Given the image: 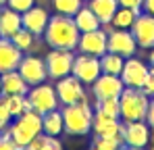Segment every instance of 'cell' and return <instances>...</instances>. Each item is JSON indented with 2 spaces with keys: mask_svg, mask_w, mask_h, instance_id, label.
I'll list each match as a JSON object with an SVG mask.
<instances>
[{
  "mask_svg": "<svg viewBox=\"0 0 154 150\" xmlns=\"http://www.w3.org/2000/svg\"><path fill=\"white\" fill-rule=\"evenodd\" d=\"M81 31L77 29L73 17L69 15H54L46 25L44 31V42L50 48H63V50H75L79 44Z\"/></svg>",
  "mask_w": 154,
  "mask_h": 150,
  "instance_id": "obj_1",
  "label": "cell"
},
{
  "mask_svg": "<svg viewBox=\"0 0 154 150\" xmlns=\"http://www.w3.org/2000/svg\"><path fill=\"white\" fill-rule=\"evenodd\" d=\"M6 131L11 133L13 142L19 148H25L31 140H35L42 133V115L38 111L29 108L25 113H21L19 117H13V121L6 127Z\"/></svg>",
  "mask_w": 154,
  "mask_h": 150,
  "instance_id": "obj_2",
  "label": "cell"
},
{
  "mask_svg": "<svg viewBox=\"0 0 154 150\" xmlns=\"http://www.w3.org/2000/svg\"><path fill=\"white\" fill-rule=\"evenodd\" d=\"M60 113H63L65 133H69V136H88L92 131L94 111L88 104V100H81V102H75V104H65Z\"/></svg>",
  "mask_w": 154,
  "mask_h": 150,
  "instance_id": "obj_3",
  "label": "cell"
},
{
  "mask_svg": "<svg viewBox=\"0 0 154 150\" xmlns=\"http://www.w3.org/2000/svg\"><path fill=\"white\" fill-rule=\"evenodd\" d=\"M119 104H121L123 121H146L150 96L142 88H123V92L119 96Z\"/></svg>",
  "mask_w": 154,
  "mask_h": 150,
  "instance_id": "obj_4",
  "label": "cell"
},
{
  "mask_svg": "<svg viewBox=\"0 0 154 150\" xmlns=\"http://www.w3.org/2000/svg\"><path fill=\"white\" fill-rule=\"evenodd\" d=\"M27 100H29V106L33 111H38L40 115L48 113L58 108V96H56V90L50 83H38V86H31L29 92H27Z\"/></svg>",
  "mask_w": 154,
  "mask_h": 150,
  "instance_id": "obj_5",
  "label": "cell"
},
{
  "mask_svg": "<svg viewBox=\"0 0 154 150\" xmlns=\"http://www.w3.org/2000/svg\"><path fill=\"white\" fill-rule=\"evenodd\" d=\"M73 61H75V54L73 50H63V48H52L48 52V56L44 58L46 63V71L50 79H60L65 75H71L73 69Z\"/></svg>",
  "mask_w": 154,
  "mask_h": 150,
  "instance_id": "obj_6",
  "label": "cell"
},
{
  "mask_svg": "<svg viewBox=\"0 0 154 150\" xmlns=\"http://www.w3.org/2000/svg\"><path fill=\"white\" fill-rule=\"evenodd\" d=\"M56 96H58V102L65 106V104H75V102H81L85 100V88L83 83L77 79L75 75H65L60 79H56Z\"/></svg>",
  "mask_w": 154,
  "mask_h": 150,
  "instance_id": "obj_7",
  "label": "cell"
},
{
  "mask_svg": "<svg viewBox=\"0 0 154 150\" xmlns=\"http://www.w3.org/2000/svg\"><path fill=\"white\" fill-rule=\"evenodd\" d=\"M148 73H150V67L144 61H140L135 56H129L123 63V69H121L119 77L123 79L125 88H144V83L148 79Z\"/></svg>",
  "mask_w": 154,
  "mask_h": 150,
  "instance_id": "obj_8",
  "label": "cell"
},
{
  "mask_svg": "<svg viewBox=\"0 0 154 150\" xmlns=\"http://www.w3.org/2000/svg\"><path fill=\"white\" fill-rule=\"evenodd\" d=\"M100 73H102V67H100V58L98 56L83 54V52L79 56H75L71 75H75L81 83H94Z\"/></svg>",
  "mask_w": 154,
  "mask_h": 150,
  "instance_id": "obj_9",
  "label": "cell"
},
{
  "mask_svg": "<svg viewBox=\"0 0 154 150\" xmlns=\"http://www.w3.org/2000/svg\"><path fill=\"white\" fill-rule=\"evenodd\" d=\"M17 71L23 75V79L29 83V88H31V86H38V83H44V81L48 79V71H46L44 58L33 56V54H27V56L21 58Z\"/></svg>",
  "mask_w": 154,
  "mask_h": 150,
  "instance_id": "obj_10",
  "label": "cell"
},
{
  "mask_svg": "<svg viewBox=\"0 0 154 150\" xmlns=\"http://www.w3.org/2000/svg\"><path fill=\"white\" fill-rule=\"evenodd\" d=\"M77 50H81L83 54H92V56H102L104 52L108 50V33L106 29L98 27V29H92V31H85L79 36V44Z\"/></svg>",
  "mask_w": 154,
  "mask_h": 150,
  "instance_id": "obj_11",
  "label": "cell"
},
{
  "mask_svg": "<svg viewBox=\"0 0 154 150\" xmlns=\"http://www.w3.org/2000/svg\"><path fill=\"white\" fill-rule=\"evenodd\" d=\"M137 50V42L131 33V29H117L112 27L108 31V52H115V54H121L123 58L133 56Z\"/></svg>",
  "mask_w": 154,
  "mask_h": 150,
  "instance_id": "obj_12",
  "label": "cell"
},
{
  "mask_svg": "<svg viewBox=\"0 0 154 150\" xmlns=\"http://www.w3.org/2000/svg\"><path fill=\"white\" fill-rule=\"evenodd\" d=\"M131 33L137 42V48H154V15L150 13H140L131 25Z\"/></svg>",
  "mask_w": 154,
  "mask_h": 150,
  "instance_id": "obj_13",
  "label": "cell"
},
{
  "mask_svg": "<svg viewBox=\"0 0 154 150\" xmlns=\"http://www.w3.org/2000/svg\"><path fill=\"white\" fill-rule=\"evenodd\" d=\"M121 138H123V144L127 146L146 148L150 142V125L146 121H123Z\"/></svg>",
  "mask_w": 154,
  "mask_h": 150,
  "instance_id": "obj_14",
  "label": "cell"
},
{
  "mask_svg": "<svg viewBox=\"0 0 154 150\" xmlns=\"http://www.w3.org/2000/svg\"><path fill=\"white\" fill-rule=\"evenodd\" d=\"M125 83L119 75H108V73H100L98 79L92 83V94L96 100H104V98H119L123 92Z\"/></svg>",
  "mask_w": 154,
  "mask_h": 150,
  "instance_id": "obj_15",
  "label": "cell"
},
{
  "mask_svg": "<svg viewBox=\"0 0 154 150\" xmlns=\"http://www.w3.org/2000/svg\"><path fill=\"white\" fill-rule=\"evenodd\" d=\"M21 21H23V27H25L27 31H31L35 38H40V36H44V31H46V25L50 21V15H48V11H46L44 6L33 4L29 11H25V13L21 15Z\"/></svg>",
  "mask_w": 154,
  "mask_h": 150,
  "instance_id": "obj_16",
  "label": "cell"
},
{
  "mask_svg": "<svg viewBox=\"0 0 154 150\" xmlns=\"http://www.w3.org/2000/svg\"><path fill=\"white\" fill-rule=\"evenodd\" d=\"M23 58V50H19L11 38H0V75L15 71Z\"/></svg>",
  "mask_w": 154,
  "mask_h": 150,
  "instance_id": "obj_17",
  "label": "cell"
},
{
  "mask_svg": "<svg viewBox=\"0 0 154 150\" xmlns=\"http://www.w3.org/2000/svg\"><path fill=\"white\" fill-rule=\"evenodd\" d=\"M121 125H123L121 119L94 111V121H92L94 136H121Z\"/></svg>",
  "mask_w": 154,
  "mask_h": 150,
  "instance_id": "obj_18",
  "label": "cell"
},
{
  "mask_svg": "<svg viewBox=\"0 0 154 150\" xmlns=\"http://www.w3.org/2000/svg\"><path fill=\"white\" fill-rule=\"evenodd\" d=\"M21 27H23L21 13L8 8L6 4L0 6V38H13Z\"/></svg>",
  "mask_w": 154,
  "mask_h": 150,
  "instance_id": "obj_19",
  "label": "cell"
},
{
  "mask_svg": "<svg viewBox=\"0 0 154 150\" xmlns=\"http://www.w3.org/2000/svg\"><path fill=\"white\" fill-rule=\"evenodd\" d=\"M0 83H2V94L6 96H15V94H27L29 92V83L23 79V75L15 71H6L0 75Z\"/></svg>",
  "mask_w": 154,
  "mask_h": 150,
  "instance_id": "obj_20",
  "label": "cell"
},
{
  "mask_svg": "<svg viewBox=\"0 0 154 150\" xmlns=\"http://www.w3.org/2000/svg\"><path fill=\"white\" fill-rule=\"evenodd\" d=\"M88 6L94 11V15L100 19V23L108 25L119 8V2L117 0H88Z\"/></svg>",
  "mask_w": 154,
  "mask_h": 150,
  "instance_id": "obj_21",
  "label": "cell"
},
{
  "mask_svg": "<svg viewBox=\"0 0 154 150\" xmlns=\"http://www.w3.org/2000/svg\"><path fill=\"white\" fill-rule=\"evenodd\" d=\"M63 131H65V123H63V113L58 108L48 111V113L42 115V133L58 138Z\"/></svg>",
  "mask_w": 154,
  "mask_h": 150,
  "instance_id": "obj_22",
  "label": "cell"
},
{
  "mask_svg": "<svg viewBox=\"0 0 154 150\" xmlns=\"http://www.w3.org/2000/svg\"><path fill=\"white\" fill-rule=\"evenodd\" d=\"M73 21H75L77 29H79L81 33H85V31H92V29H98V27H102L100 19L94 15V11H92L90 6H81V8L77 11L75 15H73Z\"/></svg>",
  "mask_w": 154,
  "mask_h": 150,
  "instance_id": "obj_23",
  "label": "cell"
},
{
  "mask_svg": "<svg viewBox=\"0 0 154 150\" xmlns=\"http://www.w3.org/2000/svg\"><path fill=\"white\" fill-rule=\"evenodd\" d=\"M142 11H135V8H127V6H119L110 25L117 27V29H131V25L135 21V17L140 15Z\"/></svg>",
  "mask_w": 154,
  "mask_h": 150,
  "instance_id": "obj_24",
  "label": "cell"
},
{
  "mask_svg": "<svg viewBox=\"0 0 154 150\" xmlns=\"http://www.w3.org/2000/svg\"><path fill=\"white\" fill-rule=\"evenodd\" d=\"M123 63H125V58H123L121 54H115V52H108V50L100 56L102 73H108V75H121Z\"/></svg>",
  "mask_w": 154,
  "mask_h": 150,
  "instance_id": "obj_25",
  "label": "cell"
},
{
  "mask_svg": "<svg viewBox=\"0 0 154 150\" xmlns=\"http://www.w3.org/2000/svg\"><path fill=\"white\" fill-rule=\"evenodd\" d=\"M21 150H63V144L58 142V138L48 136V133H40L35 140H31L25 148Z\"/></svg>",
  "mask_w": 154,
  "mask_h": 150,
  "instance_id": "obj_26",
  "label": "cell"
},
{
  "mask_svg": "<svg viewBox=\"0 0 154 150\" xmlns=\"http://www.w3.org/2000/svg\"><path fill=\"white\" fill-rule=\"evenodd\" d=\"M11 40H13V44H15L17 48L23 50V52H31L33 46H35V36H33L31 31H27L25 27H21Z\"/></svg>",
  "mask_w": 154,
  "mask_h": 150,
  "instance_id": "obj_27",
  "label": "cell"
},
{
  "mask_svg": "<svg viewBox=\"0 0 154 150\" xmlns=\"http://www.w3.org/2000/svg\"><path fill=\"white\" fill-rule=\"evenodd\" d=\"M52 6L58 15H69L73 17L77 11L83 6V0H52Z\"/></svg>",
  "mask_w": 154,
  "mask_h": 150,
  "instance_id": "obj_28",
  "label": "cell"
},
{
  "mask_svg": "<svg viewBox=\"0 0 154 150\" xmlns=\"http://www.w3.org/2000/svg\"><path fill=\"white\" fill-rule=\"evenodd\" d=\"M94 146L100 150H121L123 138L121 136H94Z\"/></svg>",
  "mask_w": 154,
  "mask_h": 150,
  "instance_id": "obj_29",
  "label": "cell"
},
{
  "mask_svg": "<svg viewBox=\"0 0 154 150\" xmlns=\"http://www.w3.org/2000/svg\"><path fill=\"white\" fill-rule=\"evenodd\" d=\"M96 111H100V113H104V115H110V117L121 119V104H119V98L96 100Z\"/></svg>",
  "mask_w": 154,
  "mask_h": 150,
  "instance_id": "obj_30",
  "label": "cell"
},
{
  "mask_svg": "<svg viewBox=\"0 0 154 150\" xmlns=\"http://www.w3.org/2000/svg\"><path fill=\"white\" fill-rule=\"evenodd\" d=\"M8 108H11V115L13 117H19L21 113L29 111V100L27 94H15V96H8Z\"/></svg>",
  "mask_w": 154,
  "mask_h": 150,
  "instance_id": "obj_31",
  "label": "cell"
},
{
  "mask_svg": "<svg viewBox=\"0 0 154 150\" xmlns=\"http://www.w3.org/2000/svg\"><path fill=\"white\" fill-rule=\"evenodd\" d=\"M13 121V115H11V108H8V96L6 94H0V131L6 129Z\"/></svg>",
  "mask_w": 154,
  "mask_h": 150,
  "instance_id": "obj_32",
  "label": "cell"
},
{
  "mask_svg": "<svg viewBox=\"0 0 154 150\" xmlns=\"http://www.w3.org/2000/svg\"><path fill=\"white\" fill-rule=\"evenodd\" d=\"M33 4H35V0H6V6L13 8V11H17V13H21V15L25 11H29Z\"/></svg>",
  "mask_w": 154,
  "mask_h": 150,
  "instance_id": "obj_33",
  "label": "cell"
},
{
  "mask_svg": "<svg viewBox=\"0 0 154 150\" xmlns=\"http://www.w3.org/2000/svg\"><path fill=\"white\" fill-rule=\"evenodd\" d=\"M0 150H21L13 142V138H11V133H8L6 129L0 131Z\"/></svg>",
  "mask_w": 154,
  "mask_h": 150,
  "instance_id": "obj_34",
  "label": "cell"
},
{
  "mask_svg": "<svg viewBox=\"0 0 154 150\" xmlns=\"http://www.w3.org/2000/svg\"><path fill=\"white\" fill-rule=\"evenodd\" d=\"M148 96H154V69H150V73H148V79H146V83H144V88H142Z\"/></svg>",
  "mask_w": 154,
  "mask_h": 150,
  "instance_id": "obj_35",
  "label": "cell"
},
{
  "mask_svg": "<svg viewBox=\"0 0 154 150\" xmlns=\"http://www.w3.org/2000/svg\"><path fill=\"white\" fill-rule=\"evenodd\" d=\"M119 6H127V8H135V11H142V2L144 0H117Z\"/></svg>",
  "mask_w": 154,
  "mask_h": 150,
  "instance_id": "obj_36",
  "label": "cell"
},
{
  "mask_svg": "<svg viewBox=\"0 0 154 150\" xmlns=\"http://www.w3.org/2000/svg\"><path fill=\"white\" fill-rule=\"evenodd\" d=\"M146 121H148V125H154V96H150V106H148Z\"/></svg>",
  "mask_w": 154,
  "mask_h": 150,
  "instance_id": "obj_37",
  "label": "cell"
},
{
  "mask_svg": "<svg viewBox=\"0 0 154 150\" xmlns=\"http://www.w3.org/2000/svg\"><path fill=\"white\" fill-rule=\"evenodd\" d=\"M142 11L154 15V0H144V2H142Z\"/></svg>",
  "mask_w": 154,
  "mask_h": 150,
  "instance_id": "obj_38",
  "label": "cell"
},
{
  "mask_svg": "<svg viewBox=\"0 0 154 150\" xmlns=\"http://www.w3.org/2000/svg\"><path fill=\"white\" fill-rule=\"evenodd\" d=\"M148 144L154 148V125H150V142H148Z\"/></svg>",
  "mask_w": 154,
  "mask_h": 150,
  "instance_id": "obj_39",
  "label": "cell"
},
{
  "mask_svg": "<svg viewBox=\"0 0 154 150\" xmlns=\"http://www.w3.org/2000/svg\"><path fill=\"white\" fill-rule=\"evenodd\" d=\"M121 150H144V148H137V146H127V144H123Z\"/></svg>",
  "mask_w": 154,
  "mask_h": 150,
  "instance_id": "obj_40",
  "label": "cell"
},
{
  "mask_svg": "<svg viewBox=\"0 0 154 150\" xmlns=\"http://www.w3.org/2000/svg\"><path fill=\"white\" fill-rule=\"evenodd\" d=\"M150 69H154V48H152V54H150Z\"/></svg>",
  "mask_w": 154,
  "mask_h": 150,
  "instance_id": "obj_41",
  "label": "cell"
},
{
  "mask_svg": "<svg viewBox=\"0 0 154 150\" xmlns=\"http://www.w3.org/2000/svg\"><path fill=\"white\" fill-rule=\"evenodd\" d=\"M4 4H6V0H0V6H4Z\"/></svg>",
  "mask_w": 154,
  "mask_h": 150,
  "instance_id": "obj_42",
  "label": "cell"
},
{
  "mask_svg": "<svg viewBox=\"0 0 154 150\" xmlns=\"http://www.w3.org/2000/svg\"><path fill=\"white\" fill-rule=\"evenodd\" d=\"M90 150H100V148H96V146H92V148H90Z\"/></svg>",
  "mask_w": 154,
  "mask_h": 150,
  "instance_id": "obj_43",
  "label": "cell"
},
{
  "mask_svg": "<svg viewBox=\"0 0 154 150\" xmlns=\"http://www.w3.org/2000/svg\"><path fill=\"white\" fill-rule=\"evenodd\" d=\"M0 94H2V83H0Z\"/></svg>",
  "mask_w": 154,
  "mask_h": 150,
  "instance_id": "obj_44",
  "label": "cell"
},
{
  "mask_svg": "<svg viewBox=\"0 0 154 150\" xmlns=\"http://www.w3.org/2000/svg\"><path fill=\"white\" fill-rule=\"evenodd\" d=\"M152 150H154V148H152Z\"/></svg>",
  "mask_w": 154,
  "mask_h": 150,
  "instance_id": "obj_45",
  "label": "cell"
}]
</instances>
